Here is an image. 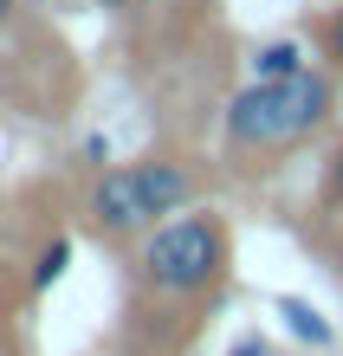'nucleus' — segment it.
I'll return each mask as SVG.
<instances>
[{"mask_svg": "<svg viewBox=\"0 0 343 356\" xmlns=\"http://www.w3.org/2000/svg\"><path fill=\"white\" fill-rule=\"evenodd\" d=\"M13 7H19V0H0V26H7V19H13Z\"/></svg>", "mask_w": 343, "mask_h": 356, "instance_id": "ddd939ff", "label": "nucleus"}, {"mask_svg": "<svg viewBox=\"0 0 343 356\" xmlns=\"http://www.w3.org/2000/svg\"><path fill=\"white\" fill-rule=\"evenodd\" d=\"M233 272V234L214 207H188V214L149 227L130 253V279L149 305H188V311H207L221 298Z\"/></svg>", "mask_w": 343, "mask_h": 356, "instance_id": "f257e3e1", "label": "nucleus"}, {"mask_svg": "<svg viewBox=\"0 0 343 356\" xmlns=\"http://www.w3.org/2000/svg\"><path fill=\"white\" fill-rule=\"evenodd\" d=\"M272 311L285 318V330H292L298 343H311V350H330V343H337V330L324 324V311H317L311 298H292V291H278V298H272Z\"/></svg>", "mask_w": 343, "mask_h": 356, "instance_id": "423d86ee", "label": "nucleus"}, {"mask_svg": "<svg viewBox=\"0 0 343 356\" xmlns=\"http://www.w3.org/2000/svg\"><path fill=\"white\" fill-rule=\"evenodd\" d=\"M317 52H324V58H330V72L343 78V0H337L324 19H317Z\"/></svg>", "mask_w": 343, "mask_h": 356, "instance_id": "1a4fd4ad", "label": "nucleus"}, {"mask_svg": "<svg viewBox=\"0 0 343 356\" xmlns=\"http://www.w3.org/2000/svg\"><path fill=\"white\" fill-rule=\"evenodd\" d=\"M298 72H311L298 39H260L246 52V78H260V85H278V78H298Z\"/></svg>", "mask_w": 343, "mask_h": 356, "instance_id": "39448f33", "label": "nucleus"}, {"mask_svg": "<svg viewBox=\"0 0 343 356\" xmlns=\"http://www.w3.org/2000/svg\"><path fill=\"white\" fill-rule=\"evenodd\" d=\"M91 7H104V13H130V7H143V0H91Z\"/></svg>", "mask_w": 343, "mask_h": 356, "instance_id": "9b49d317", "label": "nucleus"}, {"mask_svg": "<svg viewBox=\"0 0 343 356\" xmlns=\"http://www.w3.org/2000/svg\"><path fill=\"white\" fill-rule=\"evenodd\" d=\"M330 117H337V72H298V78H278V85L246 78L221 111L227 162H260L266 169L285 149L311 143Z\"/></svg>", "mask_w": 343, "mask_h": 356, "instance_id": "f03ea898", "label": "nucleus"}, {"mask_svg": "<svg viewBox=\"0 0 343 356\" xmlns=\"http://www.w3.org/2000/svg\"><path fill=\"white\" fill-rule=\"evenodd\" d=\"M227 356H272V343L266 337H253V330H246V337H233V350Z\"/></svg>", "mask_w": 343, "mask_h": 356, "instance_id": "9d476101", "label": "nucleus"}, {"mask_svg": "<svg viewBox=\"0 0 343 356\" xmlns=\"http://www.w3.org/2000/svg\"><path fill=\"white\" fill-rule=\"evenodd\" d=\"M136 169V188H143V207H149V220H175V214H188V207H207V175L195 169L188 156H168V149H156V156H143V162H130Z\"/></svg>", "mask_w": 343, "mask_h": 356, "instance_id": "20e7f679", "label": "nucleus"}, {"mask_svg": "<svg viewBox=\"0 0 343 356\" xmlns=\"http://www.w3.org/2000/svg\"><path fill=\"white\" fill-rule=\"evenodd\" d=\"M317 207L330 220H343V136L324 149V169H317Z\"/></svg>", "mask_w": 343, "mask_h": 356, "instance_id": "6e6552de", "label": "nucleus"}, {"mask_svg": "<svg viewBox=\"0 0 343 356\" xmlns=\"http://www.w3.org/2000/svg\"><path fill=\"white\" fill-rule=\"evenodd\" d=\"M0 356H19V343H13V330L0 324Z\"/></svg>", "mask_w": 343, "mask_h": 356, "instance_id": "f8f14e48", "label": "nucleus"}, {"mask_svg": "<svg viewBox=\"0 0 343 356\" xmlns=\"http://www.w3.org/2000/svg\"><path fill=\"white\" fill-rule=\"evenodd\" d=\"M84 227H91L97 240H111V246L143 240L149 227H156V220H149V207H143V188H136V169H130V162L91 175V188H84Z\"/></svg>", "mask_w": 343, "mask_h": 356, "instance_id": "7ed1b4c3", "label": "nucleus"}, {"mask_svg": "<svg viewBox=\"0 0 343 356\" xmlns=\"http://www.w3.org/2000/svg\"><path fill=\"white\" fill-rule=\"evenodd\" d=\"M65 266H72V240H65V234H52L46 246H39V259H33L26 291H33V298H39V291H52L58 279H65Z\"/></svg>", "mask_w": 343, "mask_h": 356, "instance_id": "0eeeda50", "label": "nucleus"}]
</instances>
